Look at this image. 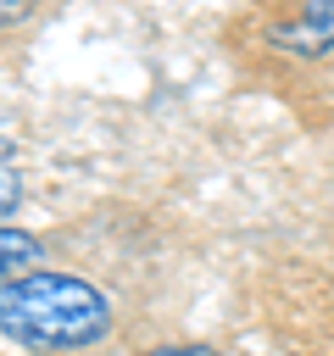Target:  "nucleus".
Wrapping results in <instances>:
<instances>
[{"mask_svg": "<svg viewBox=\"0 0 334 356\" xmlns=\"http://www.w3.org/2000/svg\"><path fill=\"white\" fill-rule=\"evenodd\" d=\"M111 328V306L95 284L72 273H17L0 278V334L28 350H78Z\"/></svg>", "mask_w": 334, "mask_h": 356, "instance_id": "f257e3e1", "label": "nucleus"}, {"mask_svg": "<svg viewBox=\"0 0 334 356\" xmlns=\"http://www.w3.org/2000/svg\"><path fill=\"white\" fill-rule=\"evenodd\" d=\"M273 44L295 56H334V0H306L301 22L273 28Z\"/></svg>", "mask_w": 334, "mask_h": 356, "instance_id": "f03ea898", "label": "nucleus"}, {"mask_svg": "<svg viewBox=\"0 0 334 356\" xmlns=\"http://www.w3.org/2000/svg\"><path fill=\"white\" fill-rule=\"evenodd\" d=\"M33 261H39V239L28 228H0V278H17Z\"/></svg>", "mask_w": 334, "mask_h": 356, "instance_id": "7ed1b4c3", "label": "nucleus"}, {"mask_svg": "<svg viewBox=\"0 0 334 356\" xmlns=\"http://www.w3.org/2000/svg\"><path fill=\"white\" fill-rule=\"evenodd\" d=\"M22 200V184H17V172H6V161H0V211H11Z\"/></svg>", "mask_w": 334, "mask_h": 356, "instance_id": "20e7f679", "label": "nucleus"}, {"mask_svg": "<svg viewBox=\"0 0 334 356\" xmlns=\"http://www.w3.org/2000/svg\"><path fill=\"white\" fill-rule=\"evenodd\" d=\"M28 11H33V0H0V28H17Z\"/></svg>", "mask_w": 334, "mask_h": 356, "instance_id": "39448f33", "label": "nucleus"}, {"mask_svg": "<svg viewBox=\"0 0 334 356\" xmlns=\"http://www.w3.org/2000/svg\"><path fill=\"white\" fill-rule=\"evenodd\" d=\"M145 356H217L206 345H167V350H145Z\"/></svg>", "mask_w": 334, "mask_h": 356, "instance_id": "423d86ee", "label": "nucleus"}, {"mask_svg": "<svg viewBox=\"0 0 334 356\" xmlns=\"http://www.w3.org/2000/svg\"><path fill=\"white\" fill-rule=\"evenodd\" d=\"M0 161H11V139H0Z\"/></svg>", "mask_w": 334, "mask_h": 356, "instance_id": "0eeeda50", "label": "nucleus"}]
</instances>
